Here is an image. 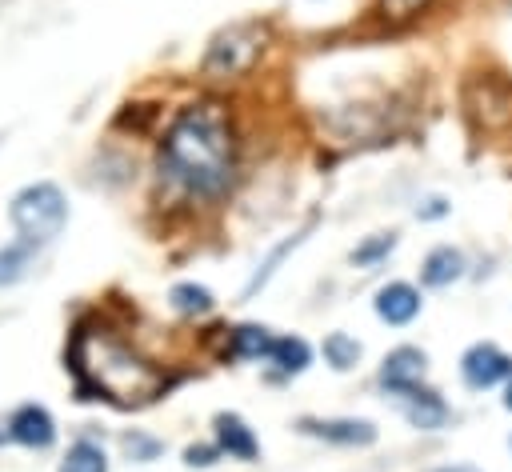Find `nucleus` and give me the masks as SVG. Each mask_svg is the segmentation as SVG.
Returning <instances> with one entry per match:
<instances>
[{
	"instance_id": "8",
	"label": "nucleus",
	"mask_w": 512,
	"mask_h": 472,
	"mask_svg": "<svg viewBox=\"0 0 512 472\" xmlns=\"http://www.w3.org/2000/svg\"><path fill=\"white\" fill-rule=\"evenodd\" d=\"M464 88L468 92H480V100L476 96H464V104H468V112L476 120H484V128H500V124L512 120V88L500 76H476Z\"/></svg>"
},
{
	"instance_id": "20",
	"label": "nucleus",
	"mask_w": 512,
	"mask_h": 472,
	"mask_svg": "<svg viewBox=\"0 0 512 472\" xmlns=\"http://www.w3.org/2000/svg\"><path fill=\"white\" fill-rule=\"evenodd\" d=\"M60 472H108L104 448L92 444V440H76V444L68 448V456L60 460Z\"/></svg>"
},
{
	"instance_id": "25",
	"label": "nucleus",
	"mask_w": 512,
	"mask_h": 472,
	"mask_svg": "<svg viewBox=\"0 0 512 472\" xmlns=\"http://www.w3.org/2000/svg\"><path fill=\"white\" fill-rule=\"evenodd\" d=\"M452 212V204L444 200V196H424L420 204H416V220H444Z\"/></svg>"
},
{
	"instance_id": "13",
	"label": "nucleus",
	"mask_w": 512,
	"mask_h": 472,
	"mask_svg": "<svg viewBox=\"0 0 512 472\" xmlns=\"http://www.w3.org/2000/svg\"><path fill=\"white\" fill-rule=\"evenodd\" d=\"M212 428H216V444H220V452H224L228 460H256V456H260V440H256V432L244 424V416H236V412H216Z\"/></svg>"
},
{
	"instance_id": "28",
	"label": "nucleus",
	"mask_w": 512,
	"mask_h": 472,
	"mask_svg": "<svg viewBox=\"0 0 512 472\" xmlns=\"http://www.w3.org/2000/svg\"><path fill=\"white\" fill-rule=\"evenodd\" d=\"M508 452H512V436H508Z\"/></svg>"
},
{
	"instance_id": "17",
	"label": "nucleus",
	"mask_w": 512,
	"mask_h": 472,
	"mask_svg": "<svg viewBox=\"0 0 512 472\" xmlns=\"http://www.w3.org/2000/svg\"><path fill=\"white\" fill-rule=\"evenodd\" d=\"M168 304H172L180 316H208L216 300H212V292H208L204 284H196V280H180V284H172Z\"/></svg>"
},
{
	"instance_id": "12",
	"label": "nucleus",
	"mask_w": 512,
	"mask_h": 472,
	"mask_svg": "<svg viewBox=\"0 0 512 472\" xmlns=\"http://www.w3.org/2000/svg\"><path fill=\"white\" fill-rule=\"evenodd\" d=\"M464 272H468V260L456 244H436L420 260V284L424 288H452L456 280H464Z\"/></svg>"
},
{
	"instance_id": "2",
	"label": "nucleus",
	"mask_w": 512,
	"mask_h": 472,
	"mask_svg": "<svg viewBox=\"0 0 512 472\" xmlns=\"http://www.w3.org/2000/svg\"><path fill=\"white\" fill-rule=\"evenodd\" d=\"M68 360H72L84 400L104 396V400L128 408V404H148L168 388L160 368H152L140 352H132L116 332L96 328V324L76 328Z\"/></svg>"
},
{
	"instance_id": "1",
	"label": "nucleus",
	"mask_w": 512,
	"mask_h": 472,
	"mask_svg": "<svg viewBox=\"0 0 512 472\" xmlns=\"http://www.w3.org/2000/svg\"><path fill=\"white\" fill-rule=\"evenodd\" d=\"M160 176L192 200H220L236 184V128L220 100L184 104L160 140Z\"/></svg>"
},
{
	"instance_id": "4",
	"label": "nucleus",
	"mask_w": 512,
	"mask_h": 472,
	"mask_svg": "<svg viewBox=\"0 0 512 472\" xmlns=\"http://www.w3.org/2000/svg\"><path fill=\"white\" fill-rule=\"evenodd\" d=\"M264 40H268V36H264V28H260L256 20H240V24L220 28V32L208 40V52H204V60H200L204 76H212V80L244 76V72L260 60Z\"/></svg>"
},
{
	"instance_id": "9",
	"label": "nucleus",
	"mask_w": 512,
	"mask_h": 472,
	"mask_svg": "<svg viewBox=\"0 0 512 472\" xmlns=\"http://www.w3.org/2000/svg\"><path fill=\"white\" fill-rule=\"evenodd\" d=\"M372 308H376V316H380L384 324L404 328V324H412V320L420 316L424 296H420V288H416V284H408V280H388V284L376 292Z\"/></svg>"
},
{
	"instance_id": "22",
	"label": "nucleus",
	"mask_w": 512,
	"mask_h": 472,
	"mask_svg": "<svg viewBox=\"0 0 512 472\" xmlns=\"http://www.w3.org/2000/svg\"><path fill=\"white\" fill-rule=\"evenodd\" d=\"M124 452H128L132 460L148 464V460H156V456L164 452V444H160L156 436H148V432H128V436H124Z\"/></svg>"
},
{
	"instance_id": "3",
	"label": "nucleus",
	"mask_w": 512,
	"mask_h": 472,
	"mask_svg": "<svg viewBox=\"0 0 512 472\" xmlns=\"http://www.w3.org/2000/svg\"><path fill=\"white\" fill-rule=\"evenodd\" d=\"M8 216H12V228L24 240L44 244V240L60 236V228L68 224V200L52 180H36V184H28L12 196Z\"/></svg>"
},
{
	"instance_id": "21",
	"label": "nucleus",
	"mask_w": 512,
	"mask_h": 472,
	"mask_svg": "<svg viewBox=\"0 0 512 472\" xmlns=\"http://www.w3.org/2000/svg\"><path fill=\"white\" fill-rule=\"evenodd\" d=\"M32 252H36V244L32 240H16V244H8V248H0V288L4 284H16L20 276H24V268L32 264Z\"/></svg>"
},
{
	"instance_id": "10",
	"label": "nucleus",
	"mask_w": 512,
	"mask_h": 472,
	"mask_svg": "<svg viewBox=\"0 0 512 472\" xmlns=\"http://www.w3.org/2000/svg\"><path fill=\"white\" fill-rule=\"evenodd\" d=\"M400 412H404V420L412 424V428H420V432H440L448 420H452V408H448V400L436 392V388H412L408 396H400Z\"/></svg>"
},
{
	"instance_id": "16",
	"label": "nucleus",
	"mask_w": 512,
	"mask_h": 472,
	"mask_svg": "<svg viewBox=\"0 0 512 472\" xmlns=\"http://www.w3.org/2000/svg\"><path fill=\"white\" fill-rule=\"evenodd\" d=\"M304 236H308V228H300V232H292L288 240H280V244H276V248H272V252H268V256H264L260 264H256L252 280L244 284V296H256V288H264V284H268V280L276 276V268L284 264V256H288L292 248H300V244H304Z\"/></svg>"
},
{
	"instance_id": "11",
	"label": "nucleus",
	"mask_w": 512,
	"mask_h": 472,
	"mask_svg": "<svg viewBox=\"0 0 512 472\" xmlns=\"http://www.w3.org/2000/svg\"><path fill=\"white\" fill-rule=\"evenodd\" d=\"M8 436L24 448H48L56 440V420L44 404H20L8 416Z\"/></svg>"
},
{
	"instance_id": "27",
	"label": "nucleus",
	"mask_w": 512,
	"mask_h": 472,
	"mask_svg": "<svg viewBox=\"0 0 512 472\" xmlns=\"http://www.w3.org/2000/svg\"><path fill=\"white\" fill-rule=\"evenodd\" d=\"M504 408H508V412H512V376H508V380H504Z\"/></svg>"
},
{
	"instance_id": "26",
	"label": "nucleus",
	"mask_w": 512,
	"mask_h": 472,
	"mask_svg": "<svg viewBox=\"0 0 512 472\" xmlns=\"http://www.w3.org/2000/svg\"><path fill=\"white\" fill-rule=\"evenodd\" d=\"M428 472H480V468H472V464H436Z\"/></svg>"
},
{
	"instance_id": "14",
	"label": "nucleus",
	"mask_w": 512,
	"mask_h": 472,
	"mask_svg": "<svg viewBox=\"0 0 512 472\" xmlns=\"http://www.w3.org/2000/svg\"><path fill=\"white\" fill-rule=\"evenodd\" d=\"M272 344H276V336L264 324H236L232 328V356H240V360H268Z\"/></svg>"
},
{
	"instance_id": "15",
	"label": "nucleus",
	"mask_w": 512,
	"mask_h": 472,
	"mask_svg": "<svg viewBox=\"0 0 512 472\" xmlns=\"http://www.w3.org/2000/svg\"><path fill=\"white\" fill-rule=\"evenodd\" d=\"M320 352H324V364H328V368L352 372V368L360 364V356H364V344H360L356 336H348V332H328L324 344H320Z\"/></svg>"
},
{
	"instance_id": "29",
	"label": "nucleus",
	"mask_w": 512,
	"mask_h": 472,
	"mask_svg": "<svg viewBox=\"0 0 512 472\" xmlns=\"http://www.w3.org/2000/svg\"><path fill=\"white\" fill-rule=\"evenodd\" d=\"M0 444H4V432H0Z\"/></svg>"
},
{
	"instance_id": "6",
	"label": "nucleus",
	"mask_w": 512,
	"mask_h": 472,
	"mask_svg": "<svg viewBox=\"0 0 512 472\" xmlns=\"http://www.w3.org/2000/svg\"><path fill=\"white\" fill-rule=\"evenodd\" d=\"M296 428L304 436H316L324 444H340V448H368L376 444V424L364 416H300Z\"/></svg>"
},
{
	"instance_id": "7",
	"label": "nucleus",
	"mask_w": 512,
	"mask_h": 472,
	"mask_svg": "<svg viewBox=\"0 0 512 472\" xmlns=\"http://www.w3.org/2000/svg\"><path fill=\"white\" fill-rule=\"evenodd\" d=\"M424 376H428V352L416 344H396L380 364V388L396 400L408 396L412 388H420Z\"/></svg>"
},
{
	"instance_id": "18",
	"label": "nucleus",
	"mask_w": 512,
	"mask_h": 472,
	"mask_svg": "<svg viewBox=\"0 0 512 472\" xmlns=\"http://www.w3.org/2000/svg\"><path fill=\"white\" fill-rule=\"evenodd\" d=\"M280 372H288V376H296V372H304L308 364H312V348H308V340L304 336H276V344H272V356H268Z\"/></svg>"
},
{
	"instance_id": "24",
	"label": "nucleus",
	"mask_w": 512,
	"mask_h": 472,
	"mask_svg": "<svg viewBox=\"0 0 512 472\" xmlns=\"http://www.w3.org/2000/svg\"><path fill=\"white\" fill-rule=\"evenodd\" d=\"M224 452H220V444H188L184 448V464H192V468H208V464H216Z\"/></svg>"
},
{
	"instance_id": "19",
	"label": "nucleus",
	"mask_w": 512,
	"mask_h": 472,
	"mask_svg": "<svg viewBox=\"0 0 512 472\" xmlns=\"http://www.w3.org/2000/svg\"><path fill=\"white\" fill-rule=\"evenodd\" d=\"M400 244V232H372L352 248V264L356 268H376L380 260H388V252Z\"/></svg>"
},
{
	"instance_id": "23",
	"label": "nucleus",
	"mask_w": 512,
	"mask_h": 472,
	"mask_svg": "<svg viewBox=\"0 0 512 472\" xmlns=\"http://www.w3.org/2000/svg\"><path fill=\"white\" fill-rule=\"evenodd\" d=\"M432 0H380V16L384 20H412L428 8Z\"/></svg>"
},
{
	"instance_id": "5",
	"label": "nucleus",
	"mask_w": 512,
	"mask_h": 472,
	"mask_svg": "<svg viewBox=\"0 0 512 472\" xmlns=\"http://www.w3.org/2000/svg\"><path fill=\"white\" fill-rule=\"evenodd\" d=\"M508 376H512V356L500 344L476 340V344L464 348V356H460V380H464L468 392H488V388L504 384Z\"/></svg>"
}]
</instances>
